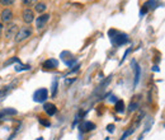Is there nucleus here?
Wrapping results in <instances>:
<instances>
[{
    "mask_svg": "<svg viewBox=\"0 0 165 140\" xmlns=\"http://www.w3.org/2000/svg\"><path fill=\"white\" fill-rule=\"evenodd\" d=\"M109 38L114 46H122L128 42V36L126 33H122V32L114 31V30L109 31Z\"/></svg>",
    "mask_w": 165,
    "mask_h": 140,
    "instance_id": "nucleus-1",
    "label": "nucleus"
},
{
    "mask_svg": "<svg viewBox=\"0 0 165 140\" xmlns=\"http://www.w3.org/2000/svg\"><path fill=\"white\" fill-rule=\"evenodd\" d=\"M13 12L9 9V8H5L2 14H0V18H2V22H5V23H10L12 19H13Z\"/></svg>",
    "mask_w": 165,
    "mask_h": 140,
    "instance_id": "nucleus-6",
    "label": "nucleus"
},
{
    "mask_svg": "<svg viewBox=\"0 0 165 140\" xmlns=\"http://www.w3.org/2000/svg\"><path fill=\"white\" fill-rule=\"evenodd\" d=\"M14 61H15V62H20L18 58H13V59L8 60V61H6V62H4V66H8V65H10V64H12V62H14Z\"/></svg>",
    "mask_w": 165,
    "mask_h": 140,
    "instance_id": "nucleus-19",
    "label": "nucleus"
},
{
    "mask_svg": "<svg viewBox=\"0 0 165 140\" xmlns=\"http://www.w3.org/2000/svg\"><path fill=\"white\" fill-rule=\"evenodd\" d=\"M18 26L15 23H9L8 26L5 27V37L6 38H13V37H15L17 36V33H18Z\"/></svg>",
    "mask_w": 165,
    "mask_h": 140,
    "instance_id": "nucleus-4",
    "label": "nucleus"
},
{
    "mask_svg": "<svg viewBox=\"0 0 165 140\" xmlns=\"http://www.w3.org/2000/svg\"><path fill=\"white\" fill-rule=\"evenodd\" d=\"M33 33V30L31 26H24V27H20L18 30V33L15 36V42L19 44V42H22L24 40H27L28 37H31Z\"/></svg>",
    "mask_w": 165,
    "mask_h": 140,
    "instance_id": "nucleus-2",
    "label": "nucleus"
},
{
    "mask_svg": "<svg viewBox=\"0 0 165 140\" xmlns=\"http://www.w3.org/2000/svg\"><path fill=\"white\" fill-rule=\"evenodd\" d=\"M38 121H40L42 125H43V126H47V128H48L50 125H51V124H50V121H47V120H43V118H42V117H38Z\"/></svg>",
    "mask_w": 165,
    "mask_h": 140,
    "instance_id": "nucleus-20",
    "label": "nucleus"
},
{
    "mask_svg": "<svg viewBox=\"0 0 165 140\" xmlns=\"http://www.w3.org/2000/svg\"><path fill=\"white\" fill-rule=\"evenodd\" d=\"M133 65H135V86H137V83L140 80V75H141V69L139 65H136L135 61H133Z\"/></svg>",
    "mask_w": 165,
    "mask_h": 140,
    "instance_id": "nucleus-12",
    "label": "nucleus"
},
{
    "mask_svg": "<svg viewBox=\"0 0 165 140\" xmlns=\"http://www.w3.org/2000/svg\"><path fill=\"white\" fill-rule=\"evenodd\" d=\"M47 97H48V90L46 88H40V89H37L34 92L33 101L38 102V103H42V102H45L47 100Z\"/></svg>",
    "mask_w": 165,
    "mask_h": 140,
    "instance_id": "nucleus-3",
    "label": "nucleus"
},
{
    "mask_svg": "<svg viewBox=\"0 0 165 140\" xmlns=\"http://www.w3.org/2000/svg\"><path fill=\"white\" fill-rule=\"evenodd\" d=\"M43 110H45V112H46L48 116H53L56 112H57V107L55 106L53 103H45Z\"/></svg>",
    "mask_w": 165,
    "mask_h": 140,
    "instance_id": "nucleus-10",
    "label": "nucleus"
},
{
    "mask_svg": "<svg viewBox=\"0 0 165 140\" xmlns=\"http://www.w3.org/2000/svg\"><path fill=\"white\" fill-rule=\"evenodd\" d=\"M114 108H116V111L118 112V114H122V112L125 111V102L123 101H117Z\"/></svg>",
    "mask_w": 165,
    "mask_h": 140,
    "instance_id": "nucleus-13",
    "label": "nucleus"
},
{
    "mask_svg": "<svg viewBox=\"0 0 165 140\" xmlns=\"http://www.w3.org/2000/svg\"><path fill=\"white\" fill-rule=\"evenodd\" d=\"M0 4L4 6H10L14 4V0H0Z\"/></svg>",
    "mask_w": 165,
    "mask_h": 140,
    "instance_id": "nucleus-18",
    "label": "nucleus"
},
{
    "mask_svg": "<svg viewBox=\"0 0 165 140\" xmlns=\"http://www.w3.org/2000/svg\"><path fill=\"white\" fill-rule=\"evenodd\" d=\"M34 9H36V12H38V13H43L47 9V5L45 3H37V4H36V6H34Z\"/></svg>",
    "mask_w": 165,
    "mask_h": 140,
    "instance_id": "nucleus-14",
    "label": "nucleus"
},
{
    "mask_svg": "<svg viewBox=\"0 0 165 140\" xmlns=\"http://www.w3.org/2000/svg\"><path fill=\"white\" fill-rule=\"evenodd\" d=\"M37 140H43V139H42V138H38V139H37Z\"/></svg>",
    "mask_w": 165,
    "mask_h": 140,
    "instance_id": "nucleus-23",
    "label": "nucleus"
},
{
    "mask_svg": "<svg viewBox=\"0 0 165 140\" xmlns=\"http://www.w3.org/2000/svg\"><path fill=\"white\" fill-rule=\"evenodd\" d=\"M139 107H140V96H135L133 100H132L131 103H130V106H128V111L133 112V111L137 110Z\"/></svg>",
    "mask_w": 165,
    "mask_h": 140,
    "instance_id": "nucleus-11",
    "label": "nucleus"
},
{
    "mask_svg": "<svg viewBox=\"0 0 165 140\" xmlns=\"http://www.w3.org/2000/svg\"><path fill=\"white\" fill-rule=\"evenodd\" d=\"M20 2H22L23 5H27V6H29V5H36V4L38 3L37 0H20Z\"/></svg>",
    "mask_w": 165,
    "mask_h": 140,
    "instance_id": "nucleus-15",
    "label": "nucleus"
},
{
    "mask_svg": "<svg viewBox=\"0 0 165 140\" xmlns=\"http://www.w3.org/2000/svg\"><path fill=\"white\" fill-rule=\"evenodd\" d=\"M2 31H3V24L0 23V33H2Z\"/></svg>",
    "mask_w": 165,
    "mask_h": 140,
    "instance_id": "nucleus-22",
    "label": "nucleus"
},
{
    "mask_svg": "<svg viewBox=\"0 0 165 140\" xmlns=\"http://www.w3.org/2000/svg\"><path fill=\"white\" fill-rule=\"evenodd\" d=\"M57 65H59V61H57L56 59H48L43 62L42 66H43V69H46V70H52V69H56Z\"/></svg>",
    "mask_w": 165,
    "mask_h": 140,
    "instance_id": "nucleus-9",
    "label": "nucleus"
},
{
    "mask_svg": "<svg viewBox=\"0 0 165 140\" xmlns=\"http://www.w3.org/2000/svg\"><path fill=\"white\" fill-rule=\"evenodd\" d=\"M14 69H15L17 72H23V70H29L31 66H29V65H20V64H19L18 66H15Z\"/></svg>",
    "mask_w": 165,
    "mask_h": 140,
    "instance_id": "nucleus-16",
    "label": "nucleus"
},
{
    "mask_svg": "<svg viewBox=\"0 0 165 140\" xmlns=\"http://www.w3.org/2000/svg\"><path fill=\"white\" fill-rule=\"evenodd\" d=\"M48 20H50V14H41V16L36 19V27H37V30L45 28Z\"/></svg>",
    "mask_w": 165,
    "mask_h": 140,
    "instance_id": "nucleus-5",
    "label": "nucleus"
},
{
    "mask_svg": "<svg viewBox=\"0 0 165 140\" xmlns=\"http://www.w3.org/2000/svg\"><path fill=\"white\" fill-rule=\"evenodd\" d=\"M22 18H23V20H24V23H27V24L32 23L33 20H34V13H33V10H31V9H24L23 13H22Z\"/></svg>",
    "mask_w": 165,
    "mask_h": 140,
    "instance_id": "nucleus-7",
    "label": "nucleus"
},
{
    "mask_svg": "<svg viewBox=\"0 0 165 140\" xmlns=\"http://www.w3.org/2000/svg\"><path fill=\"white\" fill-rule=\"evenodd\" d=\"M107 130H108L109 132H113L114 131V125H108L107 126Z\"/></svg>",
    "mask_w": 165,
    "mask_h": 140,
    "instance_id": "nucleus-21",
    "label": "nucleus"
},
{
    "mask_svg": "<svg viewBox=\"0 0 165 140\" xmlns=\"http://www.w3.org/2000/svg\"><path fill=\"white\" fill-rule=\"evenodd\" d=\"M79 129H80L81 132H89V131L95 129V124H93L90 121H84L79 125Z\"/></svg>",
    "mask_w": 165,
    "mask_h": 140,
    "instance_id": "nucleus-8",
    "label": "nucleus"
},
{
    "mask_svg": "<svg viewBox=\"0 0 165 140\" xmlns=\"http://www.w3.org/2000/svg\"><path fill=\"white\" fill-rule=\"evenodd\" d=\"M52 92H51V96L52 97H55L56 96V93H57V80H53V83H52Z\"/></svg>",
    "mask_w": 165,
    "mask_h": 140,
    "instance_id": "nucleus-17",
    "label": "nucleus"
}]
</instances>
